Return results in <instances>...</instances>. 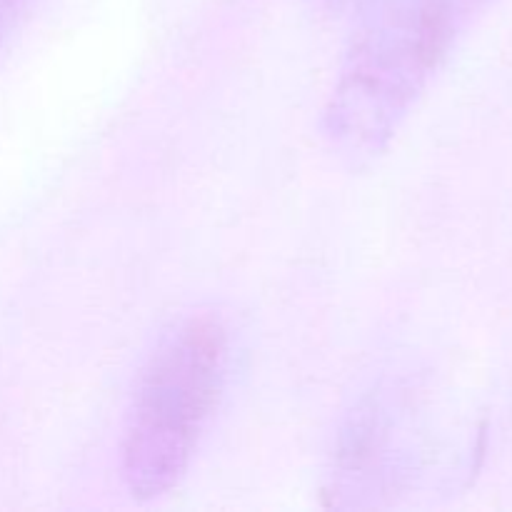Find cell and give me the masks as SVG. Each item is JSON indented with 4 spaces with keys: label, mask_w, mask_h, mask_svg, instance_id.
<instances>
[{
    "label": "cell",
    "mask_w": 512,
    "mask_h": 512,
    "mask_svg": "<svg viewBox=\"0 0 512 512\" xmlns=\"http://www.w3.org/2000/svg\"><path fill=\"white\" fill-rule=\"evenodd\" d=\"M228 373L223 315L190 313L160 335L135 383L120 443V473L135 500L178 488L223 400Z\"/></svg>",
    "instance_id": "obj_1"
},
{
    "label": "cell",
    "mask_w": 512,
    "mask_h": 512,
    "mask_svg": "<svg viewBox=\"0 0 512 512\" xmlns=\"http://www.w3.org/2000/svg\"><path fill=\"white\" fill-rule=\"evenodd\" d=\"M468 0H378L353 38L330 105V133L353 158L390 143L453 40Z\"/></svg>",
    "instance_id": "obj_2"
},
{
    "label": "cell",
    "mask_w": 512,
    "mask_h": 512,
    "mask_svg": "<svg viewBox=\"0 0 512 512\" xmlns=\"http://www.w3.org/2000/svg\"><path fill=\"white\" fill-rule=\"evenodd\" d=\"M23 3L25 0H0V43H3V38L8 35L10 25L15 23V18H18Z\"/></svg>",
    "instance_id": "obj_3"
}]
</instances>
